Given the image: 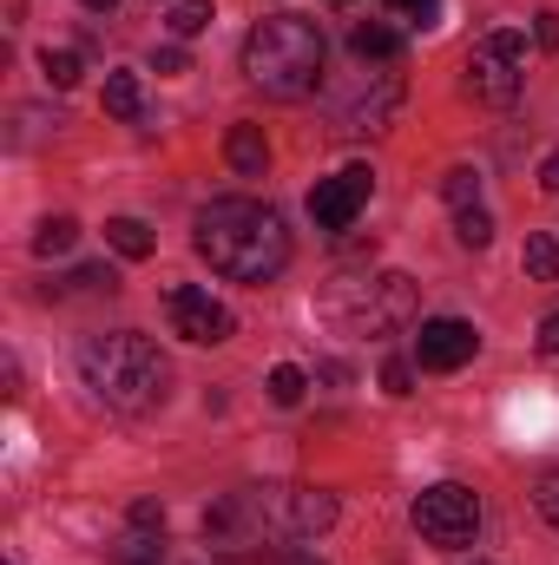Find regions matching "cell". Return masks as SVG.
Returning <instances> with one entry per match:
<instances>
[{"instance_id": "277c9868", "label": "cell", "mask_w": 559, "mask_h": 565, "mask_svg": "<svg viewBox=\"0 0 559 565\" xmlns=\"http://www.w3.org/2000/svg\"><path fill=\"white\" fill-rule=\"evenodd\" d=\"M316 316H329L349 335H395L415 316V282L402 270H362V277H329L316 296Z\"/></svg>"}, {"instance_id": "f1b7e54d", "label": "cell", "mask_w": 559, "mask_h": 565, "mask_svg": "<svg viewBox=\"0 0 559 565\" xmlns=\"http://www.w3.org/2000/svg\"><path fill=\"white\" fill-rule=\"evenodd\" d=\"M389 13H409V20H421V26H428V20L441 13V0H389Z\"/></svg>"}, {"instance_id": "9c48e42d", "label": "cell", "mask_w": 559, "mask_h": 565, "mask_svg": "<svg viewBox=\"0 0 559 565\" xmlns=\"http://www.w3.org/2000/svg\"><path fill=\"white\" fill-rule=\"evenodd\" d=\"M369 191H376V171H369V164H349V171H336V178H316V191H309L316 231H349V224L362 217Z\"/></svg>"}, {"instance_id": "5bb4252c", "label": "cell", "mask_w": 559, "mask_h": 565, "mask_svg": "<svg viewBox=\"0 0 559 565\" xmlns=\"http://www.w3.org/2000/svg\"><path fill=\"white\" fill-rule=\"evenodd\" d=\"M106 113H113V119H139L145 113L139 73H106Z\"/></svg>"}, {"instance_id": "d4e9b609", "label": "cell", "mask_w": 559, "mask_h": 565, "mask_svg": "<svg viewBox=\"0 0 559 565\" xmlns=\"http://www.w3.org/2000/svg\"><path fill=\"white\" fill-rule=\"evenodd\" d=\"M534 507L547 513V526H553V533H559V467H553V473H547V480H540V487H534Z\"/></svg>"}, {"instance_id": "5b68a950", "label": "cell", "mask_w": 559, "mask_h": 565, "mask_svg": "<svg viewBox=\"0 0 559 565\" xmlns=\"http://www.w3.org/2000/svg\"><path fill=\"white\" fill-rule=\"evenodd\" d=\"M520 66H527V33L500 26V33L474 40V53H467V93H474L481 106H514L520 86H527Z\"/></svg>"}, {"instance_id": "8992f818", "label": "cell", "mask_w": 559, "mask_h": 565, "mask_svg": "<svg viewBox=\"0 0 559 565\" xmlns=\"http://www.w3.org/2000/svg\"><path fill=\"white\" fill-rule=\"evenodd\" d=\"M415 533L428 540V546H441V553L474 546V533H481V500H474L467 487H454V480L428 487V493L415 500Z\"/></svg>"}, {"instance_id": "4dcf8cb0", "label": "cell", "mask_w": 559, "mask_h": 565, "mask_svg": "<svg viewBox=\"0 0 559 565\" xmlns=\"http://www.w3.org/2000/svg\"><path fill=\"white\" fill-rule=\"evenodd\" d=\"M540 355H559V316L540 322Z\"/></svg>"}, {"instance_id": "603a6c76", "label": "cell", "mask_w": 559, "mask_h": 565, "mask_svg": "<svg viewBox=\"0 0 559 565\" xmlns=\"http://www.w3.org/2000/svg\"><path fill=\"white\" fill-rule=\"evenodd\" d=\"M40 73H46V86L66 93V86H80V53H53V46H46V53H40Z\"/></svg>"}, {"instance_id": "ba28073f", "label": "cell", "mask_w": 559, "mask_h": 565, "mask_svg": "<svg viewBox=\"0 0 559 565\" xmlns=\"http://www.w3.org/2000/svg\"><path fill=\"white\" fill-rule=\"evenodd\" d=\"M402 113V79L395 73H376V79H362L342 106H336V139H362V132H389V119Z\"/></svg>"}, {"instance_id": "ffe728a7", "label": "cell", "mask_w": 559, "mask_h": 565, "mask_svg": "<svg viewBox=\"0 0 559 565\" xmlns=\"http://www.w3.org/2000/svg\"><path fill=\"white\" fill-rule=\"evenodd\" d=\"M165 26H171L178 40H191V33H204V26H211V0H178V7L165 13Z\"/></svg>"}, {"instance_id": "2e32d148", "label": "cell", "mask_w": 559, "mask_h": 565, "mask_svg": "<svg viewBox=\"0 0 559 565\" xmlns=\"http://www.w3.org/2000/svg\"><path fill=\"white\" fill-rule=\"evenodd\" d=\"M106 244H113L119 257H133V264L151 257V231H145L139 217H113V224H106Z\"/></svg>"}, {"instance_id": "8fae6325", "label": "cell", "mask_w": 559, "mask_h": 565, "mask_svg": "<svg viewBox=\"0 0 559 565\" xmlns=\"http://www.w3.org/2000/svg\"><path fill=\"white\" fill-rule=\"evenodd\" d=\"M289 520H296V540H316L336 526V493L323 487H289Z\"/></svg>"}, {"instance_id": "4fadbf2b", "label": "cell", "mask_w": 559, "mask_h": 565, "mask_svg": "<svg viewBox=\"0 0 559 565\" xmlns=\"http://www.w3.org/2000/svg\"><path fill=\"white\" fill-rule=\"evenodd\" d=\"M349 53L356 60H402V33L389 20H356L349 26Z\"/></svg>"}, {"instance_id": "9a60e30c", "label": "cell", "mask_w": 559, "mask_h": 565, "mask_svg": "<svg viewBox=\"0 0 559 565\" xmlns=\"http://www.w3.org/2000/svg\"><path fill=\"white\" fill-rule=\"evenodd\" d=\"M119 565H165V526H133L119 546Z\"/></svg>"}, {"instance_id": "3957f363", "label": "cell", "mask_w": 559, "mask_h": 565, "mask_svg": "<svg viewBox=\"0 0 559 565\" xmlns=\"http://www.w3.org/2000/svg\"><path fill=\"white\" fill-rule=\"evenodd\" d=\"M323 60H329L323 26L303 20V13H271V20H257V26L244 33V79H251L257 93H271V99H303V93H316Z\"/></svg>"}, {"instance_id": "1f68e13d", "label": "cell", "mask_w": 559, "mask_h": 565, "mask_svg": "<svg viewBox=\"0 0 559 565\" xmlns=\"http://www.w3.org/2000/svg\"><path fill=\"white\" fill-rule=\"evenodd\" d=\"M133 526H165V513H158L151 500H139V507H133Z\"/></svg>"}, {"instance_id": "cb8c5ba5", "label": "cell", "mask_w": 559, "mask_h": 565, "mask_svg": "<svg viewBox=\"0 0 559 565\" xmlns=\"http://www.w3.org/2000/svg\"><path fill=\"white\" fill-rule=\"evenodd\" d=\"M382 388H389L395 402H402V395H415V369H409L402 355H395V362H382Z\"/></svg>"}, {"instance_id": "f546056e", "label": "cell", "mask_w": 559, "mask_h": 565, "mask_svg": "<svg viewBox=\"0 0 559 565\" xmlns=\"http://www.w3.org/2000/svg\"><path fill=\"white\" fill-rule=\"evenodd\" d=\"M540 191H553V198H559V151L540 158Z\"/></svg>"}, {"instance_id": "7c38bea8", "label": "cell", "mask_w": 559, "mask_h": 565, "mask_svg": "<svg viewBox=\"0 0 559 565\" xmlns=\"http://www.w3.org/2000/svg\"><path fill=\"white\" fill-rule=\"evenodd\" d=\"M224 158H231V171H238V178H264V164H271L264 126H231V139H224Z\"/></svg>"}, {"instance_id": "6da1fadb", "label": "cell", "mask_w": 559, "mask_h": 565, "mask_svg": "<svg viewBox=\"0 0 559 565\" xmlns=\"http://www.w3.org/2000/svg\"><path fill=\"white\" fill-rule=\"evenodd\" d=\"M198 257L231 282H271L289 264V231L257 198H211L198 211Z\"/></svg>"}, {"instance_id": "7a4b0ae2", "label": "cell", "mask_w": 559, "mask_h": 565, "mask_svg": "<svg viewBox=\"0 0 559 565\" xmlns=\"http://www.w3.org/2000/svg\"><path fill=\"white\" fill-rule=\"evenodd\" d=\"M80 382H86L93 402L113 408V415H151V408H165V395H171V362L158 355L151 335L113 329V335L80 342Z\"/></svg>"}, {"instance_id": "4316f807", "label": "cell", "mask_w": 559, "mask_h": 565, "mask_svg": "<svg viewBox=\"0 0 559 565\" xmlns=\"http://www.w3.org/2000/svg\"><path fill=\"white\" fill-rule=\"evenodd\" d=\"M184 66H191L184 46H158V53H151V73H184Z\"/></svg>"}, {"instance_id": "484cf974", "label": "cell", "mask_w": 559, "mask_h": 565, "mask_svg": "<svg viewBox=\"0 0 559 565\" xmlns=\"http://www.w3.org/2000/svg\"><path fill=\"white\" fill-rule=\"evenodd\" d=\"M73 289H119V277H113V270H106V264H86V270H73Z\"/></svg>"}, {"instance_id": "7402d4cb", "label": "cell", "mask_w": 559, "mask_h": 565, "mask_svg": "<svg viewBox=\"0 0 559 565\" xmlns=\"http://www.w3.org/2000/svg\"><path fill=\"white\" fill-rule=\"evenodd\" d=\"M264 388H271V402H277V408H296V402H303V388H309V375L283 362V369H271V382H264Z\"/></svg>"}, {"instance_id": "836d02e7", "label": "cell", "mask_w": 559, "mask_h": 565, "mask_svg": "<svg viewBox=\"0 0 559 565\" xmlns=\"http://www.w3.org/2000/svg\"><path fill=\"white\" fill-rule=\"evenodd\" d=\"M329 7H349V0H329Z\"/></svg>"}, {"instance_id": "ac0fdd59", "label": "cell", "mask_w": 559, "mask_h": 565, "mask_svg": "<svg viewBox=\"0 0 559 565\" xmlns=\"http://www.w3.org/2000/svg\"><path fill=\"white\" fill-rule=\"evenodd\" d=\"M441 198H447L454 211H474V204H481V171H474V164H454V171L441 178Z\"/></svg>"}, {"instance_id": "44dd1931", "label": "cell", "mask_w": 559, "mask_h": 565, "mask_svg": "<svg viewBox=\"0 0 559 565\" xmlns=\"http://www.w3.org/2000/svg\"><path fill=\"white\" fill-rule=\"evenodd\" d=\"M454 237H461L467 250H487V244H494V217H487L481 204H474V211H454Z\"/></svg>"}, {"instance_id": "e0dca14e", "label": "cell", "mask_w": 559, "mask_h": 565, "mask_svg": "<svg viewBox=\"0 0 559 565\" xmlns=\"http://www.w3.org/2000/svg\"><path fill=\"white\" fill-rule=\"evenodd\" d=\"M80 244V224L73 217H46L40 231H33V257H66Z\"/></svg>"}, {"instance_id": "83f0119b", "label": "cell", "mask_w": 559, "mask_h": 565, "mask_svg": "<svg viewBox=\"0 0 559 565\" xmlns=\"http://www.w3.org/2000/svg\"><path fill=\"white\" fill-rule=\"evenodd\" d=\"M534 40L547 46V53H559V13L547 7V13H534Z\"/></svg>"}, {"instance_id": "d6a6232c", "label": "cell", "mask_w": 559, "mask_h": 565, "mask_svg": "<svg viewBox=\"0 0 559 565\" xmlns=\"http://www.w3.org/2000/svg\"><path fill=\"white\" fill-rule=\"evenodd\" d=\"M80 7H86V13H113L119 0H80Z\"/></svg>"}, {"instance_id": "30bf717a", "label": "cell", "mask_w": 559, "mask_h": 565, "mask_svg": "<svg viewBox=\"0 0 559 565\" xmlns=\"http://www.w3.org/2000/svg\"><path fill=\"white\" fill-rule=\"evenodd\" d=\"M474 349H481V335H474V322H461V316H428L421 335H415V362L421 369H434V375L467 369Z\"/></svg>"}, {"instance_id": "52a82bcc", "label": "cell", "mask_w": 559, "mask_h": 565, "mask_svg": "<svg viewBox=\"0 0 559 565\" xmlns=\"http://www.w3.org/2000/svg\"><path fill=\"white\" fill-rule=\"evenodd\" d=\"M165 316H171V335H184V342H231V329H238V316L198 282H171Z\"/></svg>"}, {"instance_id": "d6986e66", "label": "cell", "mask_w": 559, "mask_h": 565, "mask_svg": "<svg viewBox=\"0 0 559 565\" xmlns=\"http://www.w3.org/2000/svg\"><path fill=\"white\" fill-rule=\"evenodd\" d=\"M520 264H527V277H534V282H553L559 277V244L534 231V237H527V250H520Z\"/></svg>"}]
</instances>
